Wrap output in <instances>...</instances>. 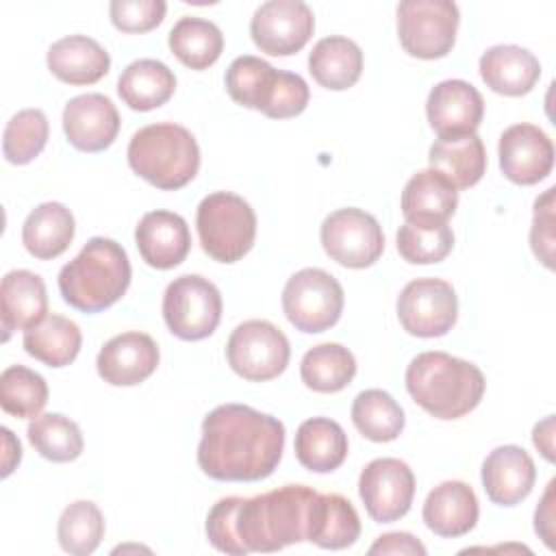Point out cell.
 Listing matches in <instances>:
<instances>
[{
    "label": "cell",
    "instance_id": "obj_1",
    "mask_svg": "<svg viewBox=\"0 0 556 556\" xmlns=\"http://www.w3.org/2000/svg\"><path fill=\"white\" fill-rule=\"evenodd\" d=\"M317 491L306 484H285L254 497H224L206 515L208 543L232 556L271 554L308 541Z\"/></svg>",
    "mask_w": 556,
    "mask_h": 556
},
{
    "label": "cell",
    "instance_id": "obj_2",
    "mask_svg": "<svg viewBox=\"0 0 556 556\" xmlns=\"http://www.w3.org/2000/svg\"><path fill=\"white\" fill-rule=\"evenodd\" d=\"M285 450V426L245 404H222L202 421L200 469L222 482H258L274 473Z\"/></svg>",
    "mask_w": 556,
    "mask_h": 556
},
{
    "label": "cell",
    "instance_id": "obj_3",
    "mask_svg": "<svg viewBox=\"0 0 556 556\" xmlns=\"http://www.w3.org/2000/svg\"><path fill=\"white\" fill-rule=\"evenodd\" d=\"M406 391L428 415L460 419L484 395V374L478 365L447 352H421L406 367Z\"/></svg>",
    "mask_w": 556,
    "mask_h": 556
},
{
    "label": "cell",
    "instance_id": "obj_4",
    "mask_svg": "<svg viewBox=\"0 0 556 556\" xmlns=\"http://www.w3.org/2000/svg\"><path fill=\"white\" fill-rule=\"evenodd\" d=\"M130 276L132 269L126 250L113 239L93 237L61 267L59 291L72 308L100 313L122 300Z\"/></svg>",
    "mask_w": 556,
    "mask_h": 556
},
{
    "label": "cell",
    "instance_id": "obj_5",
    "mask_svg": "<svg viewBox=\"0 0 556 556\" xmlns=\"http://www.w3.org/2000/svg\"><path fill=\"white\" fill-rule=\"evenodd\" d=\"M130 169L163 191L191 182L200 169L195 137L180 124L159 122L139 128L128 143Z\"/></svg>",
    "mask_w": 556,
    "mask_h": 556
},
{
    "label": "cell",
    "instance_id": "obj_6",
    "mask_svg": "<svg viewBox=\"0 0 556 556\" xmlns=\"http://www.w3.org/2000/svg\"><path fill=\"white\" fill-rule=\"evenodd\" d=\"M195 226L202 250L219 263L241 261L254 245V208L237 193H208L195 213Z\"/></svg>",
    "mask_w": 556,
    "mask_h": 556
},
{
    "label": "cell",
    "instance_id": "obj_7",
    "mask_svg": "<svg viewBox=\"0 0 556 556\" xmlns=\"http://www.w3.org/2000/svg\"><path fill=\"white\" fill-rule=\"evenodd\" d=\"M341 282L319 267L295 271L282 289V311L300 332H324L332 328L343 313Z\"/></svg>",
    "mask_w": 556,
    "mask_h": 556
},
{
    "label": "cell",
    "instance_id": "obj_8",
    "mask_svg": "<svg viewBox=\"0 0 556 556\" xmlns=\"http://www.w3.org/2000/svg\"><path fill=\"white\" fill-rule=\"evenodd\" d=\"M163 319L182 341H200L215 332L222 319V293L204 276L182 274L163 293Z\"/></svg>",
    "mask_w": 556,
    "mask_h": 556
},
{
    "label": "cell",
    "instance_id": "obj_9",
    "mask_svg": "<svg viewBox=\"0 0 556 556\" xmlns=\"http://www.w3.org/2000/svg\"><path fill=\"white\" fill-rule=\"evenodd\" d=\"M460 13L452 0H404L397 4V37L417 59H441L456 41Z\"/></svg>",
    "mask_w": 556,
    "mask_h": 556
},
{
    "label": "cell",
    "instance_id": "obj_10",
    "mask_svg": "<svg viewBox=\"0 0 556 556\" xmlns=\"http://www.w3.org/2000/svg\"><path fill=\"white\" fill-rule=\"evenodd\" d=\"M291 348L287 334L265 319L239 324L226 343V358L235 374L250 382H265L280 376L289 365Z\"/></svg>",
    "mask_w": 556,
    "mask_h": 556
},
{
    "label": "cell",
    "instance_id": "obj_11",
    "mask_svg": "<svg viewBox=\"0 0 556 556\" xmlns=\"http://www.w3.org/2000/svg\"><path fill=\"white\" fill-rule=\"evenodd\" d=\"M324 252L343 267L363 269L374 265L384 250V235L378 219L356 206L330 213L319 230Z\"/></svg>",
    "mask_w": 556,
    "mask_h": 556
},
{
    "label": "cell",
    "instance_id": "obj_12",
    "mask_svg": "<svg viewBox=\"0 0 556 556\" xmlns=\"http://www.w3.org/2000/svg\"><path fill=\"white\" fill-rule=\"evenodd\" d=\"M397 319L402 328L421 339L447 334L458 317L454 287L441 278H415L397 295Z\"/></svg>",
    "mask_w": 556,
    "mask_h": 556
},
{
    "label": "cell",
    "instance_id": "obj_13",
    "mask_svg": "<svg viewBox=\"0 0 556 556\" xmlns=\"http://www.w3.org/2000/svg\"><path fill=\"white\" fill-rule=\"evenodd\" d=\"M315 30V15L302 0H267L250 22V35L261 52L289 56L300 52Z\"/></svg>",
    "mask_w": 556,
    "mask_h": 556
},
{
    "label": "cell",
    "instance_id": "obj_14",
    "mask_svg": "<svg viewBox=\"0 0 556 556\" xmlns=\"http://www.w3.org/2000/svg\"><path fill=\"white\" fill-rule=\"evenodd\" d=\"M358 495L376 523L397 521L415 497L413 469L400 458H374L361 471Z\"/></svg>",
    "mask_w": 556,
    "mask_h": 556
},
{
    "label": "cell",
    "instance_id": "obj_15",
    "mask_svg": "<svg viewBox=\"0 0 556 556\" xmlns=\"http://www.w3.org/2000/svg\"><path fill=\"white\" fill-rule=\"evenodd\" d=\"M500 169L515 185H536L554 167V143L534 124L508 126L497 143Z\"/></svg>",
    "mask_w": 556,
    "mask_h": 556
},
{
    "label": "cell",
    "instance_id": "obj_16",
    "mask_svg": "<svg viewBox=\"0 0 556 556\" xmlns=\"http://www.w3.org/2000/svg\"><path fill=\"white\" fill-rule=\"evenodd\" d=\"M426 115L439 139L467 137L473 135L482 122L484 100L467 80H441L428 93Z\"/></svg>",
    "mask_w": 556,
    "mask_h": 556
},
{
    "label": "cell",
    "instance_id": "obj_17",
    "mask_svg": "<svg viewBox=\"0 0 556 556\" xmlns=\"http://www.w3.org/2000/svg\"><path fill=\"white\" fill-rule=\"evenodd\" d=\"M159 345L146 332H122L109 339L98 352L96 367L104 382L113 387H135L159 367Z\"/></svg>",
    "mask_w": 556,
    "mask_h": 556
},
{
    "label": "cell",
    "instance_id": "obj_18",
    "mask_svg": "<svg viewBox=\"0 0 556 556\" xmlns=\"http://www.w3.org/2000/svg\"><path fill=\"white\" fill-rule=\"evenodd\" d=\"M63 130L76 150L102 152L119 132V113L111 98L102 93H83L65 104Z\"/></svg>",
    "mask_w": 556,
    "mask_h": 556
},
{
    "label": "cell",
    "instance_id": "obj_19",
    "mask_svg": "<svg viewBox=\"0 0 556 556\" xmlns=\"http://www.w3.org/2000/svg\"><path fill=\"white\" fill-rule=\"evenodd\" d=\"M135 243L141 258L154 269L180 265L191 250V232L178 213L150 211L135 228Z\"/></svg>",
    "mask_w": 556,
    "mask_h": 556
},
{
    "label": "cell",
    "instance_id": "obj_20",
    "mask_svg": "<svg viewBox=\"0 0 556 556\" xmlns=\"http://www.w3.org/2000/svg\"><path fill=\"white\" fill-rule=\"evenodd\" d=\"M536 467L532 456L519 445H500L482 463V486L497 506H515L534 486Z\"/></svg>",
    "mask_w": 556,
    "mask_h": 556
},
{
    "label": "cell",
    "instance_id": "obj_21",
    "mask_svg": "<svg viewBox=\"0 0 556 556\" xmlns=\"http://www.w3.org/2000/svg\"><path fill=\"white\" fill-rule=\"evenodd\" d=\"M480 515L473 489L463 480H445L437 484L424 502V523L437 536L456 539L473 530Z\"/></svg>",
    "mask_w": 556,
    "mask_h": 556
},
{
    "label": "cell",
    "instance_id": "obj_22",
    "mask_svg": "<svg viewBox=\"0 0 556 556\" xmlns=\"http://www.w3.org/2000/svg\"><path fill=\"white\" fill-rule=\"evenodd\" d=\"M48 313V293L39 274L30 269H13L0 285V319L2 341L13 330H28Z\"/></svg>",
    "mask_w": 556,
    "mask_h": 556
},
{
    "label": "cell",
    "instance_id": "obj_23",
    "mask_svg": "<svg viewBox=\"0 0 556 556\" xmlns=\"http://www.w3.org/2000/svg\"><path fill=\"white\" fill-rule=\"evenodd\" d=\"M402 215L408 224H447L458 206L456 187L437 169L428 167L410 176L402 191Z\"/></svg>",
    "mask_w": 556,
    "mask_h": 556
},
{
    "label": "cell",
    "instance_id": "obj_24",
    "mask_svg": "<svg viewBox=\"0 0 556 556\" xmlns=\"http://www.w3.org/2000/svg\"><path fill=\"white\" fill-rule=\"evenodd\" d=\"M480 76L486 83V87L500 96H526L532 91L541 76V63L539 59L513 43H500L489 48L480 56Z\"/></svg>",
    "mask_w": 556,
    "mask_h": 556
},
{
    "label": "cell",
    "instance_id": "obj_25",
    "mask_svg": "<svg viewBox=\"0 0 556 556\" xmlns=\"http://www.w3.org/2000/svg\"><path fill=\"white\" fill-rule=\"evenodd\" d=\"M48 70L67 85H93L111 67L109 52L87 35H67L46 54Z\"/></svg>",
    "mask_w": 556,
    "mask_h": 556
},
{
    "label": "cell",
    "instance_id": "obj_26",
    "mask_svg": "<svg viewBox=\"0 0 556 556\" xmlns=\"http://www.w3.org/2000/svg\"><path fill=\"white\" fill-rule=\"evenodd\" d=\"M293 447L304 469L328 473L343 465L350 445L345 430L334 419L311 417L300 424Z\"/></svg>",
    "mask_w": 556,
    "mask_h": 556
},
{
    "label": "cell",
    "instance_id": "obj_27",
    "mask_svg": "<svg viewBox=\"0 0 556 556\" xmlns=\"http://www.w3.org/2000/svg\"><path fill=\"white\" fill-rule=\"evenodd\" d=\"M76 232L72 211L61 202H43L28 213L22 226V243L39 261L61 256Z\"/></svg>",
    "mask_w": 556,
    "mask_h": 556
},
{
    "label": "cell",
    "instance_id": "obj_28",
    "mask_svg": "<svg viewBox=\"0 0 556 556\" xmlns=\"http://www.w3.org/2000/svg\"><path fill=\"white\" fill-rule=\"evenodd\" d=\"M308 72L326 89H350L363 74V50L348 37H324L308 54Z\"/></svg>",
    "mask_w": 556,
    "mask_h": 556
},
{
    "label": "cell",
    "instance_id": "obj_29",
    "mask_svg": "<svg viewBox=\"0 0 556 556\" xmlns=\"http://www.w3.org/2000/svg\"><path fill=\"white\" fill-rule=\"evenodd\" d=\"M176 91L174 72L156 59H139L126 65L117 80L122 102L132 111H152L163 106Z\"/></svg>",
    "mask_w": 556,
    "mask_h": 556
},
{
    "label": "cell",
    "instance_id": "obj_30",
    "mask_svg": "<svg viewBox=\"0 0 556 556\" xmlns=\"http://www.w3.org/2000/svg\"><path fill=\"white\" fill-rule=\"evenodd\" d=\"M428 163L456 189H469L486 172L484 143L476 132L458 139H437L428 150Z\"/></svg>",
    "mask_w": 556,
    "mask_h": 556
},
{
    "label": "cell",
    "instance_id": "obj_31",
    "mask_svg": "<svg viewBox=\"0 0 556 556\" xmlns=\"http://www.w3.org/2000/svg\"><path fill=\"white\" fill-rule=\"evenodd\" d=\"M361 534V519L350 500L339 493H317L308 541L324 549L350 547Z\"/></svg>",
    "mask_w": 556,
    "mask_h": 556
},
{
    "label": "cell",
    "instance_id": "obj_32",
    "mask_svg": "<svg viewBox=\"0 0 556 556\" xmlns=\"http://www.w3.org/2000/svg\"><path fill=\"white\" fill-rule=\"evenodd\" d=\"M280 72L282 70H276L258 56H237L226 70V91L237 104L261 111L265 115L278 89Z\"/></svg>",
    "mask_w": 556,
    "mask_h": 556
},
{
    "label": "cell",
    "instance_id": "obj_33",
    "mask_svg": "<svg viewBox=\"0 0 556 556\" xmlns=\"http://www.w3.org/2000/svg\"><path fill=\"white\" fill-rule=\"evenodd\" d=\"M24 350L48 367L70 365L83 343L80 328L63 315H46L39 324L24 330Z\"/></svg>",
    "mask_w": 556,
    "mask_h": 556
},
{
    "label": "cell",
    "instance_id": "obj_34",
    "mask_svg": "<svg viewBox=\"0 0 556 556\" xmlns=\"http://www.w3.org/2000/svg\"><path fill=\"white\" fill-rule=\"evenodd\" d=\"M167 43L182 65L200 72L219 59L224 50V35L217 24L185 15L172 26Z\"/></svg>",
    "mask_w": 556,
    "mask_h": 556
},
{
    "label": "cell",
    "instance_id": "obj_35",
    "mask_svg": "<svg viewBox=\"0 0 556 556\" xmlns=\"http://www.w3.org/2000/svg\"><path fill=\"white\" fill-rule=\"evenodd\" d=\"M302 382L317 393H337L356 376V358L341 343H319L300 363Z\"/></svg>",
    "mask_w": 556,
    "mask_h": 556
},
{
    "label": "cell",
    "instance_id": "obj_36",
    "mask_svg": "<svg viewBox=\"0 0 556 556\" xmlns=\"http://www.w3.org/2000/svg\"><path fill=\"white\" fill-rule=\"evenodd\" d=\"M352 421L356 430L376 443H389L404 430V410L391 393L365 389L352 402Z\"/></svg>",
    "mask_w": 556,
    "mask_h": 556
},
{
    "label": "cell",
    "instance_id": "obj_37",
    "mask_svg": "<svg viewBox=\"0 0 556 556\" xmlns=\"http://www.w3.org/2000/svg\"><path fill=\"white\" fill-rule=\"evenodd\" d=\"M30 445L52 463H70L83 454L85 441L76 421L61 413L37 415L28 424Z\"/></svg>",
    "mask_w": 556,
    "mask_h": 556
},
{
    "label": "cell",
    "instance_id": "obj_38",
    "mask_svg": "<svg viewBox=\"0 0 556 556\" xmlns=\"http://www.w3.org/2000/svg\"><path fill=\"white\" fill-rule=\"evenodd\" d=\"M48 402V384L43 376L24 367L11 365L0 376V406L4 413L20 419H35Z\"/></svg>",
    "mask_w": 556,
    "mask_h": 556
},
{
    "label": "cell",
    "instance_id": "obj_39",
    "mask_svg": "<svg viewBox=\"0 0 556 556\" xmlns=\"http://www.w3.org/2000/svg\"><path fill=\"white\" fill-rule=\"evenodd\" d=\"M56 536L61 547L74 556H87L98 549L104 536V517L89 500L72 502L59 517Z\"/></svg>",
    "mask_w": 556,
    "mask_h": 556
},
{
    "label": "cell",
    "instance_id": "obj_40",
    "mask_svg": "<svg viewBox=\"0 0 556 556\" xmlns=\"http://www.w3.org/2000/svg\"><path fill=\"white\" fill-rule=\"evenodd\" d=\"M48 135H50V126L41 109L17 111L4 126V135H2L4 159L13 165L30 163L46 148Z\"/></svg>",
    "mask_w": 556,
    "mask_h": 556
},
{
    "label": "cell",
    "instance_id": "obj_41",
    "mask_svg": "<svg viewBox=\"0 0 556 556\" xmlns=\"http://www.w3.org/2000/svg\"><path fill=\"white\" fill-rule=\"evenodd\" d=\"M397 252L404 261L413 265L441 263L454 248V232L447 224L437 226H417L404 224L395 237Z\"/></svg>",
    "mask_w": 556,
    "mask_h": 556
},
{
    "label": "cell",
    "instance_id": "obj_42",
    "mask_svg": "<svg viewBox=\"0 0 556 556\" xmlns=\"http://www.w3.org/2000/svg\"><path fill=\"white\" fill-rule=\"evenodd\" d=\"M167 4L163 0H113L109 15L122 33H148L165 17Z\"/></svg>",
    "mask_w": 556,
    "mask_h": 556
},
{
    "label": "cell",
    "instance_id": "obj_43",
    "mask_svg": "<svg viewBox=\"0 0 556 556\" xmlns=\"http://www.w3.org/2000/svg\"><path fill=\"white\" fill-rule=\"evenodd\" d=\"M554 187H549L534 202V217L530 228V245L534 256L547 267L554 269Z\"/></svg>",
    "mask_w": 556,
    "mask_h": 556
},
{
    "label": "cell",
    "instance_id": "obj_44",
    "mask_svg": "<svg viewBox=\"0 0 556 556\" xmlns=\"http://www.w3.org/2000/svg\"><path fill=\"white\" fill-rule=\"evenodd\" d=\"M369 554H404V556H426V547L419 539L408 532H389L376 539Z\"/></svg>",
    "mask_w": 556,
    "mask_h": 556
},
{
    "label": "cell",
    "instance_id": "obj_45",
    "mask_svg": "<svg viewBox=\"0 0 556 556\" xmlns=\"http://www.w3.org/2000/svg\"><path fill=\"white\" fill-rule=\"evenodd\" d=\"M554 486L556 480H549L541 504L534 510V530L549 549H554Z\"/></svg>",
    "mask_w": 556,
    "mask_h": 556
},
{
    "label": "cell",
    "instance_id": "obj_46",
    "mask_svg": "<svg viewBox=\"0 0 556 556\" xmlns=\"http://www.w3.org/2000/svg\"><path fill=\"white\" fill-rule=\"evenodd\" d=\"M532 441L539 447V452L543 454V458L554 463V415L545 417L541 424L534 426Z\"/></svg>",
    "mask_w": 556,
    "mask_h": 556
},
{
    "label": "cell",
    "instance_id": "obj_47",
    "mask_svg": "<svg viewBox=\"0 0 556 556\" xmlns=\"http://www.w3.org/2000/svg\"><path fill=\"white\" fill-rule=\"evenodd\" d=\"M2 439H4V458H2V478H7L15 465L20 463L22 458V447H20V441L13 437V432L9 428H2Z\"/></svg>",
    "mask_w": 556,
    "mask_h": 556
}]
</instances>
